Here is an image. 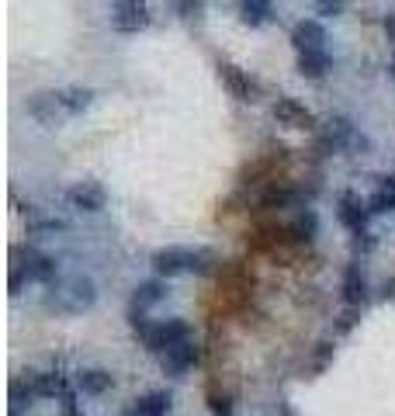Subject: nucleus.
I'll return each instance as SVG.
<instances>
[{"instance_id":"obj_28","label":"nucleus","mask_w":395,"mask_h":416,"mask_svg":"<svg viewBox=\"0 0 395 416\" xmlns=\"http://www.w3.org/2000/svg\"><path fill=\"white\" fill-rule=\"evenodd\" d=\"M343 4L340 0H333V4H319V14H326V18H333V14H340Z\"/></svg>"},{"instance_id":"obj_8","label":"nucleus","mask_w":395,"mask_h":416,"mask_svg":"<svg viewBox=\"0 0 395 416\" xmlns=\"http://www.w3.org/2000/svg\"><path fill=\"white\" fill-rule=\"evenodd\" d=\"M66 198H70V205L80 208V212H101V208L107 205V191L94 181L73 184V187L66 191Z\"/></svg>"},{"instance_id":"obj_11","label":"nucleus","mask_w":395,"mask_h":416,"mask_svg":"<svg viewBox=\"0 0 395 416\" xmlns=\"http://www.w3.org/2000/svg\"><path fill=\"white\" fill-rule=\"evenodd\" d=\"M218 77H222V83L229 87V94H233L236 101H253V83H250V77H246L239 66L218 63Z\"/></svg>"},{"instance_id":"obj_7","label":"nucleus","mask_w":395,"mask_h":416,"mask_svg":"<svg viewBox=\"0 0 395 416\" xmlns=\"http://www.w3.org/2000/svg\"><path fill=\"white\" fill-rule=\"evenodd\" d=\"M291 46L298 49V56H305V52H326V28L319 25V21H298V25L291 28Z\"/></svg>"},{"instance_id":"obj_5","label":"nucleus","mask_w":395,"mask_h":416,"mask_svg":"<svg viewBox=\"0 0 395 416\" xmlns=\"http://www.w3.org/2000/svg\"><path fill=\"white\" fill-rule=\"evenodd\" d=\"M191 264H194V250H187V246H163L153 254V271L159 278L184 274V271H191Z\"/></svg>"},{"instance_id":"obj_21","label":"nucleus","mask_w":395,"mask_h":416,"mask_svg":"<svg viewBox=\"0 0 395 416\" xmlns=\"http://www.w3.org/2000/svg\"><path fill=\"white\" fill-rule=\"evenodd\" d=\"M239 14H243V21L246 25H263V21H270L274 18V7L267 4V0H246V4H239Z\"/></svg>"},{"instance_id":"obj_26","label":"nucleus","mask_w":395,"mask_h":416,"mask_svg":"<svg viewBox=\"0 0 395 416\" xmlns=\"http://www.w3.org/2000/svg\"><path fill=\"white\" fill-rule=\"evenodd\" d=\"M59 229H66V222H63V219H42V222H31V233H59Z\"/></svg>"},{"instance_id":"obj_30","label":"nucleus","mask_w":395,"mask_h":416,"mask_svg":"<svg viewBox=\"0 0 395 416\" xmlns=\"http://www.w3.org/2000/svg\"><path fill=\"white\" fill-rule=\"evenodd\" d=\"M381 298H385V302L392 298V302H395V278H392V281H385V291H381Z\"/></svg>"},{"instance_id":"obj_12","label":"nucleus","mask_w":395,"mask_h":416,"mask_svg":"<svg viewBox=\"0 0 395 416\" xmlns=\"http://www.w3.org/2000/svg\"><path fill=\"white\" fill-rule=\"evenodd\" d=\"M198 358H201V350H198V343H181V347H174V350H167L163 354V371H170V375H181V371H187L191 364H198Z\"/></svg>"},{"instance_id":"obj_10","label":"nucleus","mask_w":395,"mask_h":416,"mask_svg":"<svg viewBox=\"0 0 395 416\" xmlns=\"http://www.w3.org/2000/svg\"><path fill=\"white\" fill-rule=\"evenodd\" d=\"M364 298H368V278H364L361 264H350L347 274H343V302H347L350 309H357Z\"/></svg>"},{"instance_id":"obj_4","label":"nucleus","mask_w":395,"mask_h":416,"mask_svg":"<svg viewBox=\"0 0 395 416\" xmlns=\"http://www.w3.org/2000/svg\"><path fill=\"white\" fill-rule=\"evenodd\" d=\"M59 309H66V312H83V309H90L94 302H98V288H94V281L90 278H70L66 281V288L59 291Z\"/></svg>"},{"instance_id":"obj_24","label":"nucleus","mask_w":395,"mask_h":416,"mask_svg":"<svg viewBox=\"0 0 395 416\" xmlns=\"http://www.w3.org/2000/svg\"><path fill=\"white\" fill-rule=\"evenodd\" d=\"M368 208H371V215H378V212H392V208H395V191L381 181V187H378V191L368 198Z\"/></svg>"},{"instance_id":"obj_22","label":"nucleus","mask_w":395,"mask_h":416,"mask_svg":"<svg viewBox=\"0 0 395 416\" xmlns=\"http://www.w3.org/2000/svg\"><path fill=\"white\" fill-rule=\"evenodd\" d=\"M295 198H298V191H295V187H288V184H270V187L263 191L260 205L263 208H285V205H291Z\"/></svg>"},{"instance_id":"obj_15","label":"nucleus","mask_w":395,"mask_h":416,"mask_svg":"<svg viewBox=\"0 0 395 416\" xmlns=\"http://www.w3.org/2000/svg\"><path fill=\"white\" fill-rule=\"evenodd\" d=\"M167 295V285L163 281H139L135 291H132V309H149V306H157L159 298Z\"/></svg>"},{"instance_id":"obj_32","label":"nucleus","mask_w":395,"mask_h":416,"mask_svg":"<svg viewBox=\"0 0 395 416\" xmlns=\"http://www.w3.org/2000/svg\"><path fill=\"white\" fill-rule=\"evenodd\" d=\"M385 31H392V35H395V14H389V18H385Z\"/></svg>"},{"instance_id":"obj_14","label":"nucleus","mask_w":395,"mask_h":416,"mask_svg":"<svg viewBox=\"0 0 395 416\" xmlns=\"http://www.w3.org/2000/svg\"><path fill=\"white\" fill-rule=\"evenodd\" d=\"M28 111H31L38 122L53 125V122H56V111H63V101H59V94H56V90H42V94H31V101H28Z\"/></svg>"},{"instance_id":"obj_31","label":"nucleus","mask_w":395,"mask_h":416,"mask_svg":"<svg viewBox=\"0 0 395 416\" xmlns=\"http://www.w3.org/2000/svg\"><path fill=\"white\" fill-rule=\"evenodd\" d=\"M278 416H295V413H291L288 402H278Z\"/></svg>"},{"instance_id":"obj_34","label":"nucleus","mask_w":395,"mask_h":416,"mask_svg":"<svg viewBox=\"0 0 395 416\" xmlns=\"http://www.w3.org/2000/svg\"><path fill=\"white\" fill-rule=\"evenodd\" d=\"M392 73H395V59H392Z\"/></svg>"},{"instance_id":"obj_6","label":"nucleus","mask_w":395,"mask_h":416,"mask_svg":"<svg viewBox=\"0 0 395 416\" xmlns=\"http://www.w3.org/2000/svg\"><path fill=\"white\" fill-rule=\"evenodd\" d=\"M337 215H340V222L350 233H364V222H368L371 208H368V202H361V194L343 191L340 198H337Z\"/></svg>"},{"instance_id":"obj_13","label":"nucleus","mask_w":395,"mask_h":416,"mask_svg":"<svg viewBox=\"0 0 395 416\" xmlns=\"http://www.w3.org/2000/svg\"><path fill=\"white\" fill-rule=\"evenodd\" d=\"M111 385H115V378H111V371H105V368H87V371L77 375V389L83 395H105Z\"/></svg>"},{"instance_id":"obj_18","label":"nucleus","mask_w":395,"mask_h":416,"mask_svg":"<svg viewBox=\"0 0 395 416\" xmlns=\"http://www.w3.org/2000/svg\"><path fill=\"white\" fill-rule=\"evenodd\" d=\"M326 70H330V56L326 52H305V56H298V73L302 77L319 80Z\"/></svg>"},{"instance_id":"obj_33","label":"nucleus","mask_w":395,"mask_h":416,"mask_svg":"<svg viewBox=\"0 0 395 416\" xmlns=\"http://www.w3.org/2000/svg\"><path fill=\"white\" fill-rule=\"evenodd\" d=\"M385 184H389V187H392V191H395V177H385Z\"/></svg>"},{"instance_id":"obj_1","label":"nucleus","mask_w":395,"mask_h":416,"mask_svg":"<svg viewBox=\"0 0 395 416\" xmlns=\"http://www.w3.org/2000/svg\"><path fill=\"white\" fill-rule=\"evenodd\" d=\"M146 347L153 354H167L174 347H181L191 340V323L187 319H163V323H149V330L142 333Z\"/></svg>"},{"instance_id":"obj_3","label":"nucleus","mask_w":395,"mask_h":416,"mask_svg":"<svg viewBox=\"0 0 395 416\" xmlns=\"http://www.w3.org/2000/svg\"><path fill=\"white\" fill-rule=\"evenodd\" d=\"M149 25V7L139 0H118L111 4V28L115 31H142Z\"/></svg>"},{"instance_id":"obj_9","label":"nucleus","mask_w":395,"mask_h":416,"mask_svg":"<svg viewBox=\"0 0 395 416\" xmlns=\"http://www.w3.org/2000/svg\"><path fill=\"white\" fill-rule=\"evenodd\" d=\"M274 118L281 122V125H288V129H312L316 125V115L305 108V104H298L295 98H281V101L274 104Z\"/></svg>"},{"instance_id":"obj_27","label":"nucleus","mask_w":395,"mask_h":416,"mask_svg":"<svg viewBox=\"0 0 395 416\" xmlns=\"http://www.w3.org/2000/svg\"><path fill=\"white\" fill-rule=\"evenodd\" d=\"M63 413H66V416H80L77 395H73V392H66V395H63Z\"/></svg>"},{"instance_id":"obj_29","label":"nucleus","mask_w":395,"mask_h":416,"mask_svg":"<svg viewBox=\"0 0 395 416\" xmlns=\"http://www.w3.org/2000/svg\"><path fill=\"white\" fill-rule=\"evenodd\" d=\"M354 319H357V316H354V309H347V312L340 316V330H343V333H347V330L354 326Z\"/></svg>"},{"instance_id":"obj_20","label":"nucleus","mask_w":395,"mask_h":416,"mask_svg":"<svg viewBox=\"0 0 395 416\" xmlns=\"http://www.w3.org/2000/svg\"><path fill=\"white\" fill-rule=\"evenodd\" d=\"M31 389L35 395H66V378L63 375H56V371H46V375H35L31 378Z\"/></svg>"},{"instance_id":"obj_19","label":"nucleus","mask_w":395,"mask_h":416,"mask_svg":"<svg viewBox=\"0 0 395 416\" xmlns=\"http://www.w3.org/2000/svg\"><path fill=\"white\" fill-rule=\"evenodd\" d=\"M291 233H295V239H316L319 233V215L312 212V208H302L298 215H295V222H291Z\"/></svg>"},{"instance_id":"obj_17","label":"nucleus","mask_w":395,"mask_h":416,"mask_svg":"<svg viewBox=\"0 0 395 416\" xmlns=\"http://www.w3.org/2000/svg\"><path fill=\"white\" fill-rule=\"evenodd\" d=\"M59 101H63V111H66V115H80L83 108H90L94 90H90V87H66V90H59Z\"/></svg>"},{"instance_id":"obj_2","label":"nucleus","mask_w":395,"mask_h":416,"mask_svg":"<svg viewBox=\"0 0 395 416\" xmlns=\"http://www.w3.org/2000/svg\"><path fill=\"white\" fill-rule=\"evenodd\" d=\"M11 257H14V267L25 274L28 281H42V285H49V281H56V274H59L56 260L46 257V254H35V250H25V246H14Z\"/></svg>"},{"instance_id":"obj_23","label":"nucleus","mask_w":395,"mask_h":416,"mask_svg":"<svg viewBox=\"0 0 395 416\" xmlns=\"http://www.w3.org/2000/svg\"><path fill=\"white\" fill-rule=\"evenodd\" d=\"M31 399H35V389L21 382V378H14L11 382V416H21L31 406Z\"/></svg>"},{"instance_id":"obj_25","label":"nucleus","mask_w":395,"mask_h":416,"mask_svg":"<svg viewBox=\"0 0 395 416\" xmlns=\"http://www.w3.org/2000/svg\"><path fill=\"white\" fill-rule=\"evenodd\" d=\"M209 406L215 416H233V402H229V395H218V392H211L209 395Z\"/></svg>"},{"instance_id":"obj_16","label":"nucleus","mask_w":395,"mask_h":416,"mask_svg":"<svg viewBox=\"0 0 395 416\" xmlns=\"http://www.w3.org/2000/svg\"><path fill=\"white\" fill-rule=\"evenodd\" d=\"M135 416H167L170 413V392H149L135 399Z\"/></svg>"}]
</instances>
